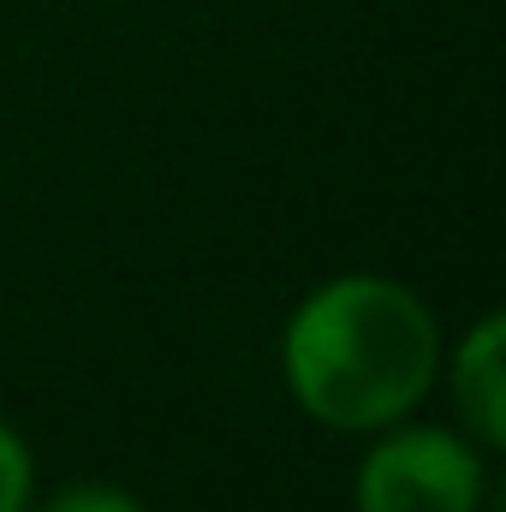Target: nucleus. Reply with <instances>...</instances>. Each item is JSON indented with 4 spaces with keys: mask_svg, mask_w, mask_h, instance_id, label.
Here are the masks:
<instances>
[{
    "mask_svg": "<svg viewBox=\"0 0 506 512\" xmlns=\"http://www.w3.org/2000/svg\"><path fill=\"white\" fill-rule=\"evenodd\" d=\"M36 501V459L30 441L0 417V512H30Z\"/></svg>",
    "mask_w": 506,
    "mask_h": 512,
    "instance_id": "obj_5",
    "label": "nucleus"
},
{
    "mask_svg": "<svg viewBox=\"0 0 506 512\" xmlns=\"http://www.w3.org/2000/svg\"><path fill=\"white\" fill-rule=\"evenodd\" d=\"M441 322L429 298L393 274H328L280 328V382L292 405L334 435H376L441 382Z\"/></svg>",
    "mask_w": 506,
    "mask_h": 512,
    "instance_id": "obj_1",
    "label": "nucleus"
},
{
    "mask_svg": "<svg viewBox=\"0 0 506 512\" xmlns=\"http://www.w3.org/2000/svg\"><path fill=\"white\" fill-rule=\"evenodd\" d=\"M489 459L459 423L399 417L370 435L352 471V512H483Z\"/></svg>",
    "mask_w": 506,
    "mask_h": 512,
    "instance_id": "obj_2",
    "label": "nucleus"
},
{
    "mask_svg": "<svg viewBox=\"0 0 506 512\" xmlns=\"http://www.w3.org/2000/svg\"><path fill=\"white\" fill-rule=\"evenodd\" d=\"M36 512H149L143 495L126 483H108V477H84V483H60L54 495H42Z\"/></svg>",
    "mask_w": 506,
    "mask_h": 512,
    "instance_id": "obj_4",
    "label": "nucleus"
},
{
    "mask_svg": "<svg viewBox=\"0 0 506 512\" xmlns=\"http://www.w3.org/2000/svg\"><path fill=\"white\" fill-rule=\"evenodd\" d=\"M441 382L453 399L459 429L483 447L501 453L506 447V316L483 310L453 352H441Z\"/></svg>",
    "mask_w": 506,
    "mask_h": 512,
    "instance_id": "obj_3",
    "label": "nucleus"
}]
</instances>
